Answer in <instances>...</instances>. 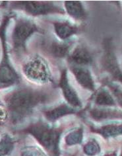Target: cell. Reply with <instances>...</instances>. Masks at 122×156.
<instances>
[{
	"label": "cell",
	"mask_w": 122,
	"mask_h": 156,
	"mask_svg": "<svg viewBox=\"0 0 122 156\" xmlns=\"http://www.w3.org/2000/svg\"><path fill=\"white\" fill-rule=\"evenodd\" d=\"M55 33L61 40L65 41L72 35L77 34L78 28L69 22H56L54 23Z\"/></svg>",
	"instance_id": "cell-14"
},
{
	"label": "cell",
	"mask_w": 122,
	"mask_h": 156,
	"mask_svg": "<svg viewBox=\"0 0 122 156\" xmlns=\"http://www.w3.org/2000/svg\"><path fill=\"white\" fill-rule=\"evenodd\" d=\"M71 44L66 42L54 41L48 46L49 53L53 57L56 58H64L68 56Z\"/></svg>",
	"instance_id": "cell-16"
},
{
	"label": "cell",
	"mask_w": 122,
	"mask_h": 156,
	"mask_svg": "<svg viewBox=\"0 0 122 156\" xmlns=\"http://www.w3.org/2000/svg\"><path fill=\"white\" fill-rule=\"evenodd\" d=\"M90 128L92 132L102 136L104 139L114 138L121 134V124H108L98 128L91 126Z\"/></svg>",
	"instance_id": "cell-15"
},
{
	"label": "cell",
	"mask_w": 122,
	"mask_h": 156,
	"mask_svg": "<svg viewBox=\"0 0 122 156\" xmlns=\"http://www.w3.org/2000/svg\"><path fill=\"white\" fill-rule=\"evenodd\" d=\"M8 112L3 107V105L2 104L0 105V125H2L5 123L8 118Z\"/></svg>",
	"instance_id": "cell-23"
},
{
	"label": "cell",
	"mask_w": 122,
	"mask_h": 156,
	"mask_svg": "<svg viewBox=\"0 0 122 156\" xmlns=\"http://www.w3.org/2000/svg\"><path fill=\"white\" fill-rule=\"evenodd\" d=\"M104 83H106V85L111 89V91H112L113 94L115 95V97L117 99V102L119 103L120 106L121 105V88L120 87H118L117 85L115 84H112L111 82L110 81H106Z\"/></svg>",
	"instance_id": "cell-22"
},
{
	"label": "cell",
	"mask_w": 122,
	"mask_h": 156,
	"mask_svg": "<svg viewBox=\"0 0 122 156\" xmlns=\"http://www.w3.org/2000/svg\"><path fill=\"white\" fill-rule=\"evenodd\" d=\"M89 115L90 118L98 122L103 121V120H106L121 119V111L110 108H90V110L89 111Z\"/></svg>",
	"instance_id": "cell-12"
},
{
	"label": "cell",
	"mask_w": 122,
	"mask_h": 156,
	"mask_svg": "<svg viewBox=\"0 0 122 156\" xmlns=\"http://www.w3.org/2000/svg\"><path fill=\"white\" fill-rule=\"evenodd\" d=\"M42 31L37 25L30 19H17L12 33V44L15 52L26 51V42L29 38L35 33Z\"/></svg>",
	"instance_id": "cell-4"
},
{
	"label": "cell",
	"mask_w": 122,
	"mask_h": 156,
	"mask_svg": "<svg viewBox=\"0 0 122 156\" xmlns=\"http://www.w3.org/2000/svg\"><path fill=\"white\" fill-rule=\"evenodd\" d=\"M65 8L66 12L75 20H85L87 13L81 2L78 1H65Z\"/></svg>",
	"instance_id": "cell-13"
},
{
	"label": "cell",
	"mask_w": 122,
	"mask_h": 156,
	"mask_svg": "<svg viewBox=\"0 0 122 156\" xmlns=\"http://www.w3.org/2000/svg\"><path fill=\"white\" fill-rule=\"evenodd\" d=\"M82 139H83V128L81 126L67 135L65 138V142L67 146H72L77 144H81Z\"/></svg>",
	"instance_id": "cell-19"
},
{
	"label": "cell",
	"mask_w": 122,
	"mask_h": 156,
	"mask_svg": "<svg viewBox=\"0 0 122 156\" xmlns=\"http://www.w3.org/2000/svg\"><path fill=\"white\" fill-rule=\"evenodd\" d=\"M23 73L29 79L39 83L52 81L51 73L46 62L40 56L31 58L23 65Z\"/></svg>",
	"instance_id": "cell-5"
},
{
	"label": "cell",
	"mask_w": 122,
	"mask_h": 156,
	"mask_svg": "<svg viewBox=\"0 0 122 156\" xmlns=\"http://www.w3.org/2000/svg\"><path fill=\"white\" fill-rule=\"evenodd\" d=\"M14 139L9 134H4L0 140V156H7L12 152L14 145Z\"/></svg>",
	"instance_id": "cell-18"
},
{
	"label": "cell",
	"mask_w": 122,
	"mask_h": 156,
	"mask_svg": "<svg viewBox=\"0 0 122 156\" xmlns=\"http://www.w3.org/2000/svg\"><path fill=\"white\" fill-rule=\"evenodd\" d=\"M84 154L87 156H96L100 154L101 148L96 140L91 139L83 146Z\"/></svg>",
	"instance_id": "cell-20"
},
{
	"label": "cell",
	"mask_w": 122,
	"mask_h": 156,
	"mask_svg": "<svg viewBox=\"0 0 122 156\" xmlns=\"http://www.w3.org/2000/svg\"><path fill=\"white\" fill-rule=\"evenodd\" d=\"M71 65L83 66L92 64L93 56L90 50L83 44L77 45L68 57Z\"/></svg>",
	"instance_id": "cell-9"
},
{
	"label": "cell",
	"mask_w": 122,
	"mask_h": 156,
	"mask_svg": "<svg viewBox=\"0 0 122 156\" xmlns=\"http://www.w3.org/2000/svg\"><path fill=\"white\" fill-rule=\"evenodd\" d=\"M75 155H73V156H75Z\"/></svg>",
	"instance_id": "cell-26"
},
{
	"label": "cell",
	"mask_w": 122,
	"mask_h": 156,
	"mask_svg": "<svg viewBox=\"0 0 122 156\" xmlns=\"http://www.w3.org/2000/svg\"><path fill=\"white\" fill-rule=\"evenodd\" d=\"M70 69L72 72L78 84L87 90L95 91V85L89 70L83 66L71 65Z\"/></svg>",
	"instance_id": "cell-10"
},
{
	"label": "cell",
	"mask_w": 122,
	"mask_h": 156,
	"mask_svg": "<svg viewBox=\"0 0 122 156\" xmlns=\"http://www.w3.org/2000/svg\"><path fill=\"white\" fill-rule=\"evenodd\" d=\"M104 53L102 58V66L106 72L110 73L112 79L121 82V70L117 58L114 52L111 38H106L103 42Z\"/></svg>",
	"instance_id": "cell-7"
},
{
	"label": "cell",
	"mask_w": 122,
	"mask_h": 156,
	"mask_svg": "<svg viewBox=\"0 0 122 156\" xmlns=\"http://www.w3.org/2000/svg\"><path fill=\"white\" fill-rule=\"evenodd\" d=\"M21 156H46L42 150L36 147H28L21 152Z\"/></svg>",
	"instance_id": "cell-21"
},
{
	"label": "cell",
	"mask_w": 122,
	"mask_h": 156,
	"mask_svg": "<svg viewBox=\"0 0 122 156\" xmlns=\"http://www.w3.org/2000/svg\"><path fill=\"white\" fill-rule=\"evenodd\" d=\"M23 132L32 135L44 147L49 156H60V140L62 128L50 126L48 124L39 120L25 128Z\"/></svg>",
	"instance_id": "cell-2"
},
{
	"label": "cell",
	"mask_w": 122,
	"mask_h": 156,
	"mask_svg": "<svg viewBox=\"0 0 122 156\" xmlns=\"http://www.w3.org/2000/svg\"><path fill=\"white\" fill-rule=\"evenodd\" d=\"M93 100L96 105L99 106L114 107L116 106L115 100L112 95L105 88H100L92 96Z\"/></svg>",
	"instance_id": "cell-17"
},
{
	"label": "cell",
	"mask_w": 122,
	"mask_h": 156,
	"mask_svg": "<svg viewBox=\"0 0 122 156\" xmlns=\"http://www.w3.org/2000/svg\"><path fill=\"white\" fill-rule=\"evenodd\" d=\"M76 112L77 111L75 108L65 103L61 104L59 106H57L52 109H48V110L42 111L45 118L51 122H56V120L61 119L63 116L75 114Z\"/></svg>",
	"instance_id": "cell-11"
},
{
	"label": "cell",
	"mask_w": 122,
	"mask_h": 156,
	"mask_svg": "<svg viewBox=\"0 0 122 156\" xmlns=\"http://www.w3.org/2000/svg\"><path fill=\"white\" fill-rule=\"evenodd\" d=\"M11 6L14 9H19L25 11L33 16L45 15L50 13L64 14L65 11L61 7L54 4L52 2L37 1L13 2Z\"/></svg>",
	"instance_id": "cell-6"
},
{
	"label": "cell",
	"mask_w": 122,
	"mask_h": 156,
	"mask_svg": "<svg viewBox=\"0 0 122 156\" xmlns=\"http://www.w3.org/2000/svg\"><path fill=\"white\" fill-rule=\"evenodd\" d=\"M59 87L61 89L63 95H64L66 101L71 105V107L73 108H80L82 107V103L75 89L71 86L69 83L66 69L62 70L60 80L59 82Z\"/></svg>",
	"instance_id": "cell-8"
},
{
	"label": "cell",
	"mask_w": 122,
	"mask_h": 156,
	"mask_svg": "<svg viewBox=\"0 0 122 156\" xmlns=\"http://www.w3.org/2000/svg\"><path fill=\"white\" fill-rule=\"evenodd\" d=\"M48 97L44 92L28 87L19 88L7 94L4 101L11 122L16 124L22 122L39 105L48 101Z\"/></svg>",
	"instance_id": "cell-1"
},
{
	"label": "cell",
	"mask_w": 122,
	"mask_h": 156,
	"mask_svg": "<svg viewBox=\"0 0 122 156\" xmlns=\"http://www.w3.org/2000/svg\"><path fill=\"white\" fill-rule=\"evenodd\" d=\"M0 105H2V103H1V101H0Z\"/></svg>",
	"instance_id": "cell-25"
},
{
	"label": "cell",
	"mask_w": 122,
	"mask_h": 156,
	"mask_svg": "<svg viewBox=\"0 0 122 156\" xmlns=\"http://www.w3.org/2000/svg\"><path fill=\"white\" fill-rule=\"evenodd\" d=\"M104 156H117V151H114L112 152V153H110V154L105 155Z\"/></svg>",
	"instance_id": "cell-24"
},
{
	"label": "cell",
	"mask_w": 122,
	"mask_h": 156,
	"mask_svg": "<svg viewBox=\"0 0 122 156\" xmlns=\"http://www.w3.org/2000/svg\"><path fill=\"white\" fill-rule=\"evenodd\" d=\"M13 15H6L3 17L0 25V39L2 41L3 54L0 62V89H5L17 84L20 81V76L11 64L7 49L6 30L11 18Z\"/></svg>",
	"instance_id": "cell-3"
}]
</instances>
